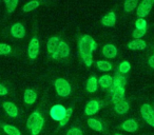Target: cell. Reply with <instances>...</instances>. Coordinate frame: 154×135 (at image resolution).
Masks as SVG:
<instances>
[{
    "label": "cell",
    "instance_id": "1f68e13d",
    "mask_svg": "<svg viewBox=\"0 0 154 135\" xmlns=\"http://www.w3.org/2000/svg\"><path fill=\"white\" fill-rule=\"evenodd\" d=\"M137 30H147V21L143 18H138L135 22Z\"/></svg>",
    "mask_w": 154,
    "mask_h": 135
},
{
    "label": "cell",
    "instance_id": "ac0fdd59",
    "mask_svg": "<svg viewBox=\"0 0 154 135\" xmlns=\"http://www.w3.org/2000/svg\"><path fill=\"white\" fill-rule=\"evenodd\" d=\"M127 80L124 76L116 74L115 77L113 78V84H112L111 88H119V89H125V84H126Z\"/></svg>",
    "mask_w": 154,
    "mask_h": 135
},
{
    "label": "cell",
    "instance_id": "4316f807",
    "mask_svg": "<svg viewBox=\"0 0 154 135\" xmlns=\"http://www.w3.org/2000/svg\"><path fill=\"white\" fill-rule=\"evenodd\" d=\"M97 68L101 71H110L112 69V64L105 60H99L97 61Z\"/></svg>",
    "mask_w": 154,
    "mask_h": 135
},
{
    "label": "cell",
    "instance_id": "e575fe53",
    "mask_svg": "<svg viewBox=\"0 0 154 135\" xmlns=\"http://www.w3.org/2000/svg\"><path fill=\"white\" fill-rule=\"evenodd\" d=\"M66 135H82V131L78 128H72L68 131Z\"/></svg>",
    "mask_w": 154,
    "mask_h": 135
},
{
    "label": "cell",
    "instance_id": "ffe728a7",
    "mask_svg": "<svg viewBox=\"0 0 154 135\" xmlns=\"http://www.w3.org/2000/svg\"><path fill=\"white\" fill-rule=\"evenodd\" d=\"M98 84H100L101 88L103 89H108L111 88L112 84H113V78L110 75H103L98 80Z\"/></svg>",
    "mask_w": 154,
    "mask_h": 135
},
{
    "label": "cell",
    "instance_id": "6da1fadb",
    "mask_svg": "<svg viewBox=\"0 0 154 135\" xmlns=\"http://www.w3.org/2000/svg\"><path fill=\"white\" fill-rule=\"evenodd\" d=\"M96 48V42H95V40L91 36L85 35V36H82L80 38L79 42H78V51H79V55L82 58L86 66H92V53Z\"/></svg>",
    "mask_w": 154,
    "mask_h": 135
},
{
    "label": "cell",
    "instance_id": "603a6c76",
    "mask_svg": "<svg viewBox=\"0 0 154 135\" xmlns=\"http://www.w3.org/2000/svg\"><path fill=\"white\" fill-rule=\"evenodd\" d=\"M88 126L90 127L92 130L95 131H101L103 130V124L100 121L94 119V118H89L88 119Z\"/></svg>",
    "mask_w": 154,
    "mask_h": 135
},
{
    "label": "cell",
    "instance_id": "e0dca14e",
    "mask_svg": "<svg viewBox=\"0 0 154 135\" xmlns=\"http://www.w3.org/2000/svg\"><path fill=\"white\" fill-rule=\"evenodd\" d=\"M97 88H98V80L96 79L95 76H91L88 79V81H87V86H86L87 91L90 93L96 92Z\"/></svg>",
    "mask_w": 154,
    "mask_h": 135
},
{
    "label": "cell",
    "instance_id": "d590c367",
    "mask_svg": "<svg viewBox=\"0 0 154 135\" xmlns=\"http://www.w3.org/2000/svg\"><path fill=\"white\" fill-rule=\"evenodd\" d=\"M8 94V89L3 84H0V96H5Z\"/></svg>",
    "mask_w": 154,
    "mask_h": 135
},
{
    "label": "cell",
    "instance_id": "74e56055",
    "mask_svg": "<svg viewBox=\"0 0 154 135\" xmlns=\"http://www.w3.org/2000/svg\"><path fill=\"white\" fill-rule=\"evenodd\" d=\"M115 135H122V134H115Z\"/></svg>",
    "mask_w": 154,
    "mask_h": 135
},
{
    "label": "cell",
    "instance_id": "836d02e7",
    "mask_svg": "<svg viewBox=\"0 0 154 135\" xmlns=\"http://www.w3.org/2000/svg\"><path fill=\"white\" fill-rule=\"evenodd\" d=\"M146 32H147V30H137V29H135V30L133 31L132 35L135 39H140L143 36H145Z\"/></svg>",
    "mask_w": 154,
    "mask_h": 135
},
{
    "label": "cell",
    "instance_id": "5b68a950",
    "mask_svg": "<svg viewBox=\"0 0 154 135\" xmlns=\"http://www.w3.org/2000/svg\"><path fill=\"white\" fill-rule=\"evenodd\" d=\"M66 109L61 105H55L54 107H52L50 114H51V117L54 120H57V121H61L63 119V117L66 116Z\"/></svg>",
    "mask_w": 154,
    "mask_h": 135
},
{
    "label": "cell",
    "instance_id": "7a4b0ae2",
    "mask_svg": "<svg viewBox=\"0 0 154 135\" xmlns=\"http://www.w3.org/2000/svg\"><path fill=\"white\" fill-rule=\"evenodd\" d=\"M55 89L56 92L59 96L62 97H66L70 95L71 93V86L66 79L63 78H58V79L55 80Z\"/></svg>",
    "mask_w": 154,
    "mask_h": 135
},
{
    "label": "cell",
    "instance_id": "d4e9b609",
    "mask_svg": "<svg viewBox=\"0 0 154 135\" xmlns=\"http://www.w3.org/2000/svg\"><path fill=\"white\" fill-rule=\"evenodd\" d=\"M3 130H5V132L7 133L8 135H21L20 131L18 130L16 127L11 126V124H5V126H3Z\"/></svg>",
    "mask_w": 154,
    "mask_h": 135
},
{
    "label": "cell",
    "instance_id": "4dcf8cb0",
    "mask_svg": "<svg viewBox=\"0 0 154 135\" xmlns=\"http://www.w3.org/2000/svg\"><path fill=\"white\" fill-rule=\"evenodd\" d=\"M131 69V66L128 61H122V63L119 64V72L122 74H126L130 71Z\"/></svg>",
    "mask_w": 154,
    "mask_h": 135
},
{
    "label": "cell",
    "instance_id": "277c9868",
    "mask_svg": "<svg viewBox=\"0 0 154 135\" xmlns=\"http://www.w3.org/2000/svg\"><path fill=\"white\" fill-rule=\"evenodd\" d=\"M152 5H153V0H143V2L139 3L138 8L136 9L137 17L143 19V17H146L150 13L152 9Z\"/></svg>",
    "mask_w": 154,
    "mask_h": 135
},
{
    "label": "cell",
    "instance_id": "484cf974",
    "mask_svg": "<svg viewBox=\"0 0 154 135\" xmlns=\"http://www.w3.org/2000/svg\"><path fill=\"white\" fill-rule=\"evenodd\" d=\"M137 5H138V2H137L136 0H128V1H126L125 2V11L126 12H132L134 9H136Z\"/></svg>",
    "mask_w": 154,
    "mask_h": 135
},
{
    "label": "cell",
    "instance_id": "3957f363",
    "mask_svg": "<svg viewBox=\"0 0 154 135\" xmlns=\"http://www.w3.org/2000/svg\"><path fill=\"white\" fill-rule=\"evenodd\" d=\"M140 113L143 118L147 121V124L154 127V110L152 109L151 106L148 105V103L143 105L140 108Z\"/></svg>",
    "mask_w": 154,
    "mask_h": 135
},
{
    "label": "cell",
    "instance_id": "52a82bcc",
    "mask_svg": "<svg viewBox=\"0 0 154 135\" xmlns=\"http://www.w3.org/2000/svg\"><path fill=\"white\" fill-rule=\"evenodd\" d=\"M39 53V41L36 37L32 38V40L30 41V44H29L28 48V54H29V57L31 59H35V58L38 56Z\"/></svg>",
    "mask_w": 154,
    "mask_h": 135
},
{
    "label": "cell",
    "instance_id": "cb8c5ba5",
    "mask_svg": "<svg viewBox=\"0 0 154 135\" xmlns=\"http://www.w3.org/2000/svg\"><path fill=\"white\" fill-rule=\"evenodd\" d=\"M43 127V118L42 116H41L40 118H39L38 120H37L36 124L33 126V128L31 129V132H32V135H38L39 133H40L41 129H42Z\"/></svg>",
    "mask_w": 154,
    "mask_h": 135
},
{
    "label": "cell",
    "instance_id": "f546056e",
    "mask_svg": "<svg viewBox=\"0 0 154 135\" xmlns=\"http://www.w3.org/2000/svg\"><path fill=\"white\" fill-rule=\"evenodd\" d=\"M12 52V48L5 43H0V55H8Z\"/></svg>",
    "mask_w": 154,
    "mask_h": 135
},
{
    "label": "cell",
    "instance_id": "7402d4cb",
    "mask_svg": "<svg viewBox=\"0 0 154 135\" xmlns=\"http://www.w3.org/2000/svg\"><path fill=\"white\" fill-rule=\"evenodd\" d=\"M40 117H41V115L38 113V112H34V113L31 114L30 117L28 118V121H26V126H28V128L31 130V129L33 128V126L36 124L37 120H38Z\"/></svg>",
    "mask_w": 154,
    "mask_h": 135
},
{
    "label": "cell",
    "instance_id": "2e32d148",
    "mask_svg": "<svg viewBox=\"0 0 154 135\" xmlns=\"http://www.w3.org/2000/svg\"><path fill=\"white\" fill-rule=\"evenodd\" d=\"M59 43H60V40L58 37H51V38L48 40V43H47V48H48L49 53L53 54L54 52L57 50Z\"/></svg>",
    "mask_w": 154,
    "mask_h": 135
},
{
    "label": "cell",
    "instance_id": "7c38bea8",
    "mask_svg": "<svg viewBox=\"0 0 154 135\" xmlns=\"http://www.w3.org/2000/svg\"><path fill=\"white\" fill-rule=\"evenodd\" d=\"M103 54L107 58H114L117 55V49L113 44H106L103 48Z\"/></svg>",
    "mask_w": 154,
    "mask_h": 135
},
{
    "label": "cell",
    "instance_id": "8d00e7d4",
    "mask_svg": "<svg viewBox=\"0 0 154 135\" xmlns=\"http://www.w3.org/2000/svg\"><path fill=\"white\" fill-rule=\"evenodd\" d=\"M149 64L151 68H153L154 69V55H152L151 57L149 58Z\"/></svg>",
    "mask_w": 154,
    "mask_h": 135
},
{
    "label": "cell",
    "instance_id": "ba28073f",
    "mask_svg": "<svg viewBox=\"0 0 154 135\" xmlns=\"http://www.w3.org/2000/svg\"><path fill=\"white\" fill-rule=\"evenodd\" d=\"M111 93H112V99H113V103L115 105L125 99V89L111 88Z\"/></svg>",
    "mask_w": 154,
    "mask_h": 135
},
{
    "label": "cell",
    "instance_id": "5bb4252c",
    "mask_svg": "<svg viewBox=\"0 0 154 135\" xmlns=\"http://www.w3.org/2000/svg\"><path fill=\"white\" fill-rule=\"evenodd\" d=\"M116 22V16L113 12H110L106 16H103L101 19V23L106 26H113Z\"/></svg>",
    "mask_w": 154,
    "mask_h": 135
},
{
    "label": "cell",
    "instance_id": "d6986e66",
    "mask_svg": "<svg viewBox=\"0 0 154 135\" xmlns=\"http://www.w3.org/2000/svg\"><path fill=\"white\" fill-rule=\"evenodd\" d=\"M122 127L125 131H127V132H135V131L137 130L138 124H137V122L135 121L134 119H128L122 124Z\"/></svg>",
    "mask_w": 154,
    "mask_h": 135
},
{
    "label": "cell",
    "instance_id": "d6a6232c",
    "mask_svg": "<svg viewBox=\"0 0 154 135\" xmlns=\"http://www.w3.org/2000/svg\"><path fill=\"white\" fill-rule=\"evenodd\" d=\"M72 112H73V110L71 109H66V116L63 117V119L61 120V121H59L60 122V127H63V126H66V124H68V121L70 120V118H71V115H72Z\"/></svg>",
    "mask_w": 154,
    "mask_h": 135
},
{
    "label": "cell",
    "instance_id": "44dd1931",
    "mask_svg": "<svg viewBox=\"0 0 154 135\" xmlns=\"http://www.w3.org/2000/svg\"><path fill=\"white\" fill-rule=\"evenodd\" d=\"M114 109H115V112L117 114H125L129 111V103L126 100H122L120 103H116Z\"/></svg>",
    "mask_w": 154,
    "mask_h": 135
},
{
    "label": "cell",
    "instance_id": "9a60e30c",
    "mask_svg": "<svg viewBox=\"0 0 154 135\" xmlns=\"http://www.w3.org/2000/svg\"><path fill=\"white\" fill-rule=\"evenodd\" d=\"M147 47V43L143 39H134L131 42H129L128 48L131 50H143Z\"/></svg>",
    "mask_w": 154,
    "mask_h": 135
},
{
    "label": "cell",
    "instance_id": "30bf717a",
    "mask_svg": "<svg viewBox=\"0 0 154 135\" xmlns=\"http://www.w3.org/2000/svg\"><path fill=\"white\" fill-rule=\"evenodd\" d=\"M3 109L5 110L7 114L11 117H17L18 115V108L16 107L15 103H10V101H5L3 103Z\"/></svg>",
    "mask_w": 154,
    "mask_h": 135
},
{
    "label": "cell",
    "instance_id": "9c48e42d",
    "mask_svg": "<svg viewBox=\"0 0 154 135\" xmlns=\"http://www.w3.org/2000/svg\"><path fill=\"white\" fill-rule=\"evenodd\" d=\"M11 33L15 38H23L26 35V30L24 26L21 23H15L12 26L11 28Z\"/></svg>",
    "mask_w": 154,
    "mask_h": 135
},
{
    "label": "cell",
    "instance_id": "8fae6325",
    "mask_svg": "<svg viewBox=\"0 0 154 135\" xmlns=\"http://www.w3.org/2000/svg\"><path fill=\"white\" fill-rule=\"evenodd\" d=\"M99 110V103L96 100H91L87 103L86 106V110H85V113L87 115H94L98 112Z\"/></svg>",
    "mask_w": 154,
    "mask_h": 135
},
{
    "label": "cell",
    "instance_id": "83f0119b",
    "mask_svg": "<svg viewBox=\"0 0 154 135\" xmlns=\"http://www.w3.org/2000/svg\"><path fill=\"white\" fill-rule=\"evenodd\" d=\"M38 7H39L38 1H30V2H28L22 8V10H23V12H31V11H33V10L37 9Z\"/></svg>",
    "mask_w": 154,
    "mask_h": 135
},
{
    "label": "cell",
    "instance_id": "4fadbf2b",
    "mask_svg": "<svg viewBox=\"0 0 154 135\" xmlns=\"http://www.w3.org/2000/svg\"><path fill=\"white\" fill-rule=\"evenodd\" d=\"M23 99L26 103H28V105H33L37 99L36 92H35L34 90H32V89H26V92H24Z\"/></svg>",
    "mask_w": 154,
    "mask_h": 135
},
{
    "label": "cell",
    "instance_id": "8992f818",
    "mask_svg": "<svg viewBox=\"0 0 154 135\" xmlns=\"http://www.w3.org/2000/svg\"><path fill=\"white\" fill-rule=\"evenodd\" d=\"M69 54H70V48H69V45L66 42H63V41H60L57 50L52 55H53L54 59H59V58L68 57Z\"/></svg>",
    "mask_w": 154,
    "mask_h": 135
},
{
    "label": "cell",
    "instance_id": "f1b7e54d",
    "mask_svg": "<svg viewBox=\"0 0 154 135\" xmlns=\"http://www.w3.org/2000/svg\"><path fill=\"white\" fill-rule=\"evenodd\" d=\"M5 5H7V9L9 13H12V12L15 11L16 7L18 5L17 0H7V1H5Z\"/></svg>",
    "mask_w": 154,
    "mask_h": 135
}]
</instances>
